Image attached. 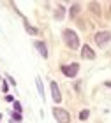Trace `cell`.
<instances>
[{
    "label": "cell",
    "instance_id": "obj_15",
    "mask_svg": "<svg viewBox=\"0 0 111 123\" xmlns=\"http://www.w3.org/2000/svg\"><path fill=\"white\" fill-rule=\"evenodd\" d=\"M7 90H9V86H7V83H5V81H4V86H2V92H4V93H7Z\"/></svg>",
    "mask_w": 111,
    "mask_h": 123
},
{
    "label": "cell",
    "instance_id": "obj_12",
    "mask_svg": "<svg viewBox=\"0 0 111 123\" xmlns=\"http://www.w3.org/2000/svg\"><path fill=\"white\" fill-rule=\"evenodd\" d=\"M78 11H79V5H72V9H71V16H72V18L78 14Z\"/></svg>",
    "mask_w": 111,
    "mask_h": 123
},
{
    "label": "cell",
    "instance_id": "obj_16",
    "mask_svg": "<svg viewBox=\"0 0 111 123\" xmlns=\"http://www.w3.org/2000/svg\"><path fill=\"white\" fill-rule=\"evenodd\" d=\"M5 100H7V102H14V97H11V95H5Z\"/></svg>",
    "mask_w": 111,
    "mask_h": 123
},
{
    "label": "cell",
    "instance_id": "obj_14",
    "mask_svg": "<svg viewBox=\"0 0 111 123\" xmlns=\"http://www.w3.org/2000/svg\"><path fill=\"white\" fill-rule=\"evenodd\" d=\"M62 14H64V7H60V9L57 11V18H62Z\"/></svg>",
    "mask_w": 111,
    "mask_h": 123
},
{
    "label": "cell",
    "instance_id": "obj_6",
    "mask_svg": "<svg viewBox=\"0 0 111 123\" xmlns=\"http://www.w3.org/2000/svg\"><path fill=\"white\" fill-rule=\"evenodd\" d=\"M81 56L85 60H93L95 58V53H93V49L88 46V44H85V46L81 48Z\"/></svg>",
    "mask_w": 111,
    "mask_h": 123
},
{
    "label": "cell",
    "instance_id": "obj_18",
    "mask_svg": "<svg viewBox=\"0 0 111 123\" xmlns=\"http://www.w3.org/2000/svg\"><path fill=\"white\" fill-rule=\"evenodd\" d=\"M0 120H2V116H0Z\"/></svg>",
    "mask_w": 111,
    "mask_h": 123
},
{
    "label": "cell",
    "instance_id": "obj_9",
    "mask_svg": "<svg viewBox=\"0 0 111 123\" xmlns=\"http://www.w3.org/2000/svg\"><path fill=\"white\" fill-rule=\"evenodd\" d=\"M23 23H25V28H26V32H28L30 35H35V33L39 32V30L35 28V26H32V25H30V23H28V21H26L25 18H23Z\"/></svg>",
    "mask_w": 111,
    "mask_h": 123
},
{
    "label": "cell",
    "instance_id": "obj_4",
    "mask_svg": "<svg viewBox=\"0 0 111 123\" xmlns=\"http://www.w3.org/2000/svg\"><path fill=\"white\" fill-rule=\"evenodd\" d=\"M78 70H79V63H69V65H62V72L67 77H76Z\"/></svg>",
    "mask_w": 111,
    "mask_h": 123
},
{
    "label": "cell",
    "instance_id": "obj_13",
    "mask_svg": "<svg viewBox=\"0 0 111 123\" xmlns=\"http://www.w3.org/2000/svg\"><path fill=\"white\" fill-rule=\"evenodd\" d=\"M13 104H14V111H16V113H21V104H20V102H16V100H14Z\"/></svg>",
    "mask_w": 111,
    "mask_h": 123
},
{
    "label": "cell",
    "instance_id": "obj_7",
    "mask_svg": "<svg viewBox=\"0 0 111 123\" xmlns=\"http://www.w3.org/2000/svg\"><path fill=\"white\" fill-rule=\"evenodd\" d=\"M34 46H35L37 51L41 53V56H42V58H48V48H46V44H44L42 41H37Z\"/></svg>",
    "mask_w": 111,
    "mask_h": 123
},
{
    "label": "cell",
    "instance_id": "obj_2",
    "mask_svg": "<svg viewBox=\"0 0 111 123\" xmlns=\"http://www.w3.org/2000/svg\"><path fill=\"white\" fill-rule=\"evenodd\" d=\"M53 114H55V120L58 123H69L71 121V116L65 109H60V107H55L53 109Z\"/></svg>",
    "mask_w": 111,
    "mask_h": 123
},
{
    "label": "cell",
    "instance_id": "obj_10",
    "mask_svg": "<svg viewBox=\"0 0 111 123\" xmlns=\"http://www.w3.org/2000/svg\"><path fill=\"white\" fill-rule=\"evenodd\" d=\"M88 114H90V111H88V109H83L81 113H79V120H86Z\"/></svg>",
    "mask_w": 111,
    "mask_h": 123
},
{
    "label": "cell",
    "instance_id": "obj_8",
    "mask_svg": "<svg viewBox=\"0 0 111 123\" xmlns=\"http://www.w3.org/2000/svg\"><path fill=\"white\" fill-rule=\"evenodd\" d=\"M35 85H37V92H39V95H41V98L44 100L46 98V95H44V86H42V81H41V77H35Z\"/></svg>",
    "mask_w": 111,
    "mask_h": 123
},
{
    "label": "cell",
    "instance_id": "obj_5",
    "mask_svg": "<svg viewBox=\"0 0 111 123\" xmlns=\"http://www.w3.org/2000/svg\"><path fill=\"white\" fill-rule=\"evenodd\" d=\"M49 86H51V97H53V102H62V93H60V90H58V85L55 81H51L49 83Z\"/></svg>",
    "mask_w": 111,
    "mask_h": 123
},
{
    "label": "cell",
    "instance_id": "obj_1",
    "mask_svg": "<svg viewBox=\"0 0 111 123\" xmlns=\"http://www.w3.org/2000/svg\"><path fill=\"white\" fill-rule=\"evenodd\" d=\"M64 41H65V44L71 48V49H76L78 46H79V37H78V33L74 32V30H64Z\"/></svg>",
    "mask_w": 111,
    "mask_h": 123
},
{
    "label": "cell",
    "instance_id": "obj_3",
    "mask_svg": "<svg viewBox=\"0 0 111 123\" xmlns=\"http://www.w3.org/2000/svg\"><path fill=\"white\" fill-rule=\"evenodd\" d=\"M109 41H111V33L108 30H102V32L95 33V42L99 44V46H106Z\"/></svg>",
    "mask_w": 111,
    "mask_h": 123
},
{
    "label": "cell",
    "instance_id": "obj_11",
    "mask_svg": "<svg viewBox=\"0 0 111 123\" xmlns=\"http://www.w3.org/2000/svg\"><path fill=\"white\" fill-rule=\"evenodd\" d=\"M11 114H13V118H14L16 121H21V120H23V116H21V113H16V111H13Z\"/></svg>",
    "mask_w": 111,
    "mask_h": 123
},
{
    "label": "cell",
    "instance_id": "obj_17",
    "mask_svg": "<svg viewBox=\"0 0 111 123\" xmlns=\"http://www.w3.org/2000/svg\"><path fill=\"white\" fill-rule=\"evenodd\" d=\"M104 86H108V88H111V81H106V83H104Z\"/></svg>",
    "mask_w": 111,
    "mask_h": 123
}]
</instances>
